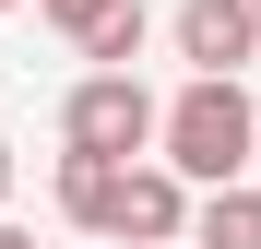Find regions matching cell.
Listing matches in <instances>:
<instances>
[{
  "mask_svg": "<svg viewBox=\"0 0 261 249\" xmlns=\"http://www.w3.org/2000/svg\"><path fill=\"white\" fill-rule=\"evenodd\" d=\"M154 166H178L190 190H214V178H249V154H261V107L238 95V71H190L178 95L154 107Z\"/></svg>",
  "mask_w": 261,
  "mask_h": 249,
  "instance_id": "1",
  "label": "cell"
},
{
  "mask_svg": "<svg viewBox=\"0 0 261 249\" xmlns=\"http://www.w3.org/2000/svg\"><path fill=\"white\" fill-rule=\"evenodd\" d=\"M60 154H154V95H143V71H83L71 83V107H60Z\"/></svg>",
  "mask_w": 261,
  "mask_h": 249,
  "instance_id": "2",
  "label": "cell"
},
{
  "mask_svg": "<svg viewBox=\"0 0 261 249\" xmlns=\"http://www.w3.org/2000/svg\"><path fill=\"white\" fill-rule=\"evenodd\" d=\"M107 237H130V249H178V237H190V178L130 154L119 190H107Z\"/></svg>",
  "mask_w": 261,
  "mask_h": 249,
  "instance_id": "3",
  "label": "cell"
},
{
  "mask_svg": "<svg viewBox=\"0 0 261 249\" xmlns=\"http://www.w3.org/2000/svg\"><path fill=\"white\" fill-rule=\"evenodd\" d=\"M178 60H190V71L261 60V12H249V0H178Z\"/></svg>",
  "mask_w": 261,
  "mask_h": 249,
  "instance_id": "4",
  "label": "cell"
},
{
  "mask_svg": "<svg viewBox=\"0 0 261 249\" xmlns=\"http://www.w3.org/2000/svg\"><path fill=\"white\" fill-rule=\"evenodd\" d=\"M190 249H261V190L249 178H214L190 202Z\"/></svg>",
  "mask_w": 261,
  "mask_h": 249,
  "instance_id": "5",
  "label": "cell"
},
{
  "mask_svg": "<svg viewBox=\"0 0 261 249\" xmlns=\"http://www.w3.org/2000/svg\"><path fill=\"white\" fill-rule=\"evenodd\" d=\"M107 190H119L107 154H60V214H71L83 237H107Z\"/></svg>",
  "mask_w": 261,
  "mask_h": 249,
  "instance_id": "6",
  "label": "cell"
},
{
  "mask_svg": "<svg viewBox=\"0 0 261 249\" xmlns=\"http://www.w3.org/2000/svg\"><path fill=\"white\" fill-rule=\"evenodd\" d=\"M71 48L95 60V71H130V60H143V0H107V12L71 36Z\"/></svg>",
  "mask_w": 261,
  "mask_h": 249,
  "instance_id": "7",
  "label": "cell"
},
{
  "mask_svg": "<svg viewBox=\"0 0 261 249\" xmlns=\"http://www.w3.org/2000/svg\"><path fill=\"white\" fill-rule=\"evenodd\" d=\"M36 12H48L60 36H83V24H95V12H107V0H36Z\"/></svg>",
  "mask_w": 261,
  "mask_h": 249,
  "instance_id": "8",
  "label": "cell"
},
{
  "mask_svg": "<svg viewBox=\"0 0 261 249\" xmlns=\"http://www.w3.org/2000/svg\"><path fill=\"white\" fill-rule=\"evenodd\" d=\"M0 202H12V143H0Z\"/></svg>",
  "mask_w": 261,
  "mask_h": 249,
  "instance_id": "9",
  "label": "cell"
},
{
  "mask_svg": "<svg viewBox=\"0 0 261 249\" xmlns=\"http://www.w3.org/2000/svg\"><path fill=\"white\" fill-rule=\"evenodd\" d=\"M0 249H36V237H24V226H0Z\"/></svg>",
  "mask_w": 261,
  "mask_h": 249,
  "instance_id": "10",
  "label": "cell"
},
{
  "mask_svg": "<svg viewBox=\"0 0 261 249\" xmlns=\"http://www.w3.org/2000/svg\"><path fill=\"white\" fill-rule=\"evenodd\" d=\"M0 12H12V0H0Z\"/></svg>",
  "mask_w": 261,
  "mask_h": 249,
  "instance_id": "11",
  "label": "cell"
},
{
  "mask_svg": "<svg viewBox=\"0 0 261 249\" xmlns=\"http://www.w3.org/2000/svg\"><path fill=\"white\" fill-rule=\"evenodd\" d=\"M249 12H261V0H249Z\"/></svg>",
  "mask_w": 261,
  "mask_h": 249,
  "instance_id": "12",
  "label": "cell"
},
{
  "mask_svg": "<svg viewBox=\"0 0 261 249\" xmlns=\"http://www.w3.org/2000/svg\"><path fill=\"white\" fill-rule=\"evenodd\" d=\"M178 249H190V237H178Z\"/></svg>",
  "mask_w": 261,
  "mask_h": 249,
  "instance_id": "13",
  "label": "cell"
}]
</instances>
